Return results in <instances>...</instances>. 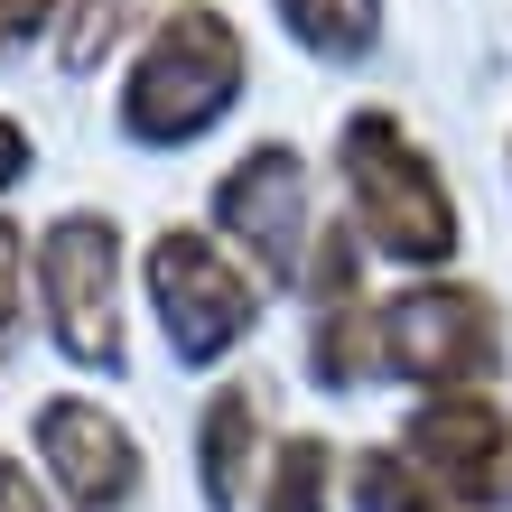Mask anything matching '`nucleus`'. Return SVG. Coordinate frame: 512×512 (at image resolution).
Wrapping results in <instances>:
<instances>
[{
  "label": "nucleus",
  "instance_id": "7ed1b4c3",
  "mask_svg": "<svg viewBox=\"0 0 512 512\" xmlns=\"http://www.w3.org/2000/svg\"><path fill=\"white\" fill-rule=\"evenodd\" d=\"M140 289H149V317H159V336L187 373H215L224 354H243V336L261 326V298H270L261 270L215 224H159L140 252Z\"/></svg>",
  "mask_w": 512,
  "mask_h": 512
},
{
  "label": "nucleus",
  "instance_id": "dca6fc26",
  "mask_svg": "<svg viewBox=\"0 0 512 512\" xmlns=\"http://www.w3.org/2000/svg\"><path fill=\"white\" fill-rule=\"evenodd\" d=\"M75 0H0V38H38V28H56Z\"/></svg>",
  "mask_w": 512,
  "mask_h": 512
},
{
  "label": "nucleus",
  "instance_id": "1a4fd4ad",
  "mask_svg": "<svg viewBox=\"0 0 512 512\" xmlns=\"http://www.w3.org/2000/svg\"><path fill=\"white\" fill-rule=\"evenodd\" d=\"M261 410L270 391L261 382H215L196 410V485H205V512H243V494L261 485Z\"/></svg>",
  "mask_w": 512,
  "mask_h": 512
},
{
  "label": "nucleus",
  "instance_id": "6e6552de",
  "mask_svg": "<svg viewBox=\"0 0 512 512\" xmlns=\"http://www.w3.org/2000/svg\"><path fill=\"white\" fill-rule=\"evenodd\" d=\"M410 475L447 512H512V410L494 391H438L401 429Z\"/></svg>",
  "mask_w": 512,
  "mask_h": 512
},
{
  "label": "nucleus",
  "instance_id": "f3484780",
  "mask_svg": "<svg viewBox=\"0 0 512 512\" xmlns=\"http://www.w3.org/2000/svg\"><path fill=\"white\" fill-rule=\"evenodd\" d=\"M28 159H38L28 122H10V112H0V196H10V187H28Z\"/></svg>",
  "mask_w": 512,
  "mask_h": 512
},
{
  "label": "nucleus",
  "instance_id": "ddd939ff",
  "mask_svg": "<svg viewBox=\"0 0 512 512\" xmlns=\"http://www.w3.org/2000/svg\"><path fill=\"white\" fill-rule=\"evenodd\" d=\"M345 494H354V512H447V503L410 475L401 447H354V457H345Z\"/></svg>",
  "mask_w": 512,
  "mask_h": 512
},
{
  "label": "nucleus",
  "instance_id": "423d86ee",
  "mask_svg": "<svg viewBox=\"0 0 512 512\" xmlns=\"http://www.w3.org/2000/svg\"><path fill=\"white\" fill-rule=\"evenodd\" d=\"M28 438H38V475L56 512H140L149 494V447L122 410H103L94 391H47L28 410Z\"/></svg>",
  "mask_w": 512,
  "mask_h": 512
},
{
  "label": "nucleus",
  "instance_id": "0eeeda50",
  "mask_svg": "<svg viewBox=\"0 0 512 512\" xmlns=\"http://www.w3.org/2000/svg\"><path fill=\"white\" fill-rule=\"evenodd\" d=\"M215 233L261 270V289H280L308 270L317 252V187H308V159L289 140H252L243 159L215 177Z\"/></svg>",
  "mask_w": 512,
  "mask_h": 512
},
{
  "label": "nucleus",
  "instance_id": "39448f33",
  "mask_svg": "<svg viewBox=\"0 0 512 512\" xmlns=\"http://www.w3.org/2000/svg\"><path fill=\"white\" fill-rule=\"evenodd\" d=\"M382 373L410 391H494L503 373V308L475 280H401L382 298Z\"/></svg>",
  "mask_w": 512,
  "mask_h": 512
},
{
  "label": "nucleus",
  "instance_id": "f257e3e1",
  "mask_svg": "<svg viewBox=\"0 0 512 512\" xmlns=\"http://www.w3.org/2000/svg\"><path fill=\"white\" fill-rule=\"evenodd\" d=\"M336 177H345V224L364 233V252L401 261L410 280H447V261L466 252V215H457V187H447L438 149L391 103L345 112Z\"/></svg>",
  "mask_w": 512,
  "mask_h": 512
},
{
  "label": "nucleus",
  "instance_id": "9b49d317",
  "mask_svg": "<svg viewBox=\"0 0 512 512\" xmlns=\"http://www.w3.org/2000/svg\"><path fill=\"white\" fill-rule=\"evenodd\" d=\"M168 10H187V0H75V10L56 19V66H66V75H94L112 47H140Z\"/></svg>",
  "mask_w": 512,
  "mask_h": 512
},
{
  "label": "nucleus",
  "instance_id": "f8f14e48",
  "mask_svg": "<svg viewBox=\"0 0 512 512\" xmlns=\"http://www.w3.org/2000/svg\"><path fill=\"white\" fill-rule=\"evenodd\" d=\"M261 512H336V447H326L317 429H289L280 447H270Z\"/></svg>",
  "mask_w": 512,
  "mask_h": 512
},
{
  "label": "nucleus",
  "instance_id": "20e7f679",
  "mask_svg": "<svg viewBox=\"0 0 512 512\" xmlns=\"http://www.w3.org/2000/svg\"><path fill=\"white\" fill-rule=\"evenodd\" d=\"M38 317L47 345L75 373H122L131 336H122V224L75 205L38 233Z\"/></svg>",
  "mask_w": 512,
  "mask_h": 512
},
{
  "label": "nucleus",
  "instance_id": "9d476101",
  "mask_svg": "<svg viewBox=\"0 0 512 512\" xmlns=\"http://www.w3.org/2000/svg\"><path fill=\"white\" fill-rule=\"evenodd\" d=\"M270 10L317 66H364V56H382V28H391V0H270Z\"/></svg>",
  "mask_w": 512,
  "mask_h": 512
},
{
  "label": "nucleus",
  "instance_id": "4468645a",
  "mask_svg": "<svg viewBox=\"0 0 512 512\" xmlns=\"http://www.w3.org/2000/svg\"><path fill=\"white\" fill-rule=\"evenodd\" d=\"M28 270H38V261H28V233L0 215V336L28 317Z\"/></svg>",
  "mask_w": 512,
  "mask_h": 512
},
{
  "label": "nucleus",
  "instance_id": "2eb2a0df",
  "mask_svg": "<svg viewBox=\"0 0 512 512\" xmlns=\"http://www.w3.org/2000/svg\"><path fill=\"white\" fill-rule=\"evenodd\" d=\"M0 512H56V494H47L19 457H0Z\"/></svg>",
  "mask_w": 512,
  "mask_h": 512
},
{
  "label": "nucleus",
  "instance_id": "f03ea898",
  "mask_svg": "<svg viewBox=\"0 0 512 512\" xmlns=\"http://www.w3.org/2000/svg\"><path fill=\"white\" fill-rule=\"evenodd\" d=\"M243 84H252V47H243V28H233V10L187 0V10H168L131 47L122 94H112V122H122V140H140V149H187V140H205L233 103H243Z\"/></svg>",
  "mask_w": 512,
  "mask_h": 512
}]
</instances>
